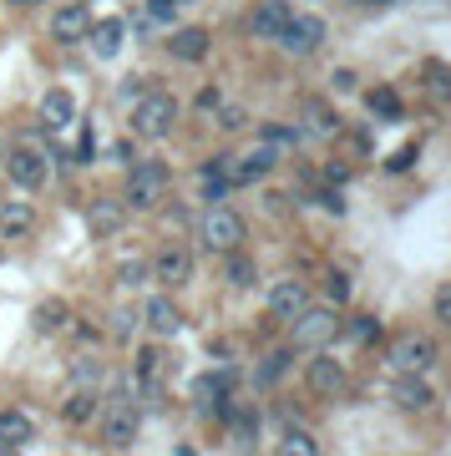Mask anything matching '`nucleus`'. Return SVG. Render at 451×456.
<instances>
[{
	"label": "nucleus",
	"mask_w": 451,
	"mask_h": 456,
	"mask_svg": "<svg viewBox=\"0 0 451 456\" xmlns=\"http://www.w3.org/2000/svg\"><path fill=\"white\" fill-rule=\"evenodd\" d=\"M168 183H173L168 163H158V158H143V163H132V167H127V183H122V203H127V208H152V203L168 193Z\"/></svg>",
	"instance_id": "obj_1"
},
{
	"label": "nucleus",
	"mask_w": 451,
	"mask_h": 456,
	"mask_svg": "<svg viewBox=\"0 0 451 456\" xmlns=\"http://www.w3.org/2000/svg\"><path fill=\"white\" fill-rule=\"evenodd\" d=\"M198 239L213 254H234L243 244V213L228 208V203H209V213L198 218Z\"/></svg>",
	"instance_id": "obj_2"
},
{
	"label": "nucleus",
	"mask_w": 451,
	"mask_h": 456,
	"mask_svg": "<svg viewBox=\"0 0 451 456\" xmlns=\"http://www.w3.org/2000/svg\"><path fill=\"white\" fill-rule=\"evenodd\" d=\"M177 122V97L173 92H147L132 102V132L137 137H168Z\"/></svg>",
	"instance_id": "obj_3"
},
{
	"label": "nucleus",
	"mask_w": 451,
	"mask_h": 456,
	"mask_svg": "<svg viewBox=\"0 0 451 456\" xmlns=\"http://www.w3.org/2000/svg\"><path fill=\"white\" fill-rule=\"evenodd\" d=\"M5 178L16 183L20 193H36V188H46L51 178V163H46V152H36V147H5Z\"/></svg>",
	"instance_id": "obj_4"
},
{
	"label": "nucleus",
	"mask_w": 451,
	"mask_h": 456,
	"mask_svg": "<svg viewBox=\"0 0 451 456\" xmlns=\"http://www.w3.org/2000/svg\"><path fill=\"white\" fill-rule=\"evenodd\" d=\"M275 41L284 46V56H315V51H320V41H324V20L320 16H299V11H294Z\"/></svg>",
	"instance_id": "obj_5"
},
{
	"label": "nucleus",
	"mask_w": 451,
	"mask_h": 456,
	"mask_svg": "<svg viewBox=\"0 0 451 456\" xmlns=\"http://www.w3.org/2000/svg\"><path fill=\"white\" fill-rule=\"evenodd\" d=\"M335 335H340L335 310H315V305H309V310L290 325V345H299V350H320V345L335 340Z\"/></svg>",
	"instance_id": "obj_6"
},
{
	"label": "nucleus",
	"mask_w": 451,
	"mask_h": 456,
	"mask_svg": "<svg viewBox=\"0 0 451 456\" xmlns=\"http://www.w3.org/2000/svg\"><path fill=\"white\" fill-rule=\"evenodd\" d=\"M431 360H436V340H431V335H401V340H390V370H396V375L431 370Z\"/></svg>",
	"instance_id": "obj_7"
},
{
	"label": "nucleus",
	"mask_w": 451,
	"mask_h": 456,
	"mask_svg": "<svg viewBox=\"0 0 451 456\" xmlns=\"http://www.w3.org/2000/svg\"><path fill=\"white\" fill-rule=\"evenodd\" d=\"M132 218V208L122 203V198H92L86 203V233L92 239H112V233H122Z\"/></svg>",
	"instance_id": "obj_8"
},
{
	"label": "nucleus",
	"mask_w": 451,
	"mask_h": 456,
	"mask_svg": "<svg viewBox=\"0 0 451 456\" xmlns=\"http://www.w3.org/2000/svg\"><path fill=\"white\" fill-rule=\"evenodd\" d=\"M86 31H92V5H86V0H71V5H62V11L51 16V41H62V46L86 41Z\"/></svg>",
	"instance_id": "obj_9"
},
{
	"label": "nucleus",
	"mask_w": 451,
	"mask_h": 456,
	"mask_svg": "<svg viewBox=\"0 0 451 456\" xmlns=\"http://www.w3.org/2000/svg\"><path fill=\"white\" fill-rule=\"evenodd\" d=\"M305 310H309V289L299 284V279H279L275 289H269V314H275V320L294 325Z\"/></svg>",
	"instance_id": "obj_10"
},
{
	"label": "nucleus",
	"mask_w": 451,
	"mask_h": 456,
	"mask_svg": "<svg viewBox=\"0 0 451 456\" xmlns=\"http://www.w3.org/2000/svg\"><path fill=\"white\" fill-rule=\"evenodd\" d=\"M132 436H137V406H132L127 395H117L112 411L102 416V441L107 446H132Z\"/></svg>",
	"instance_id": "obj_11"
},
{
	"label": "nucleus",
	"mask_w": 451,
	"mask_h": 456,
	"mask_svg": "<svg viewBox=\"0 0 451 456\" xmlns=\"http://www.w3.org/2000/svg\"><path fill=\"white\" fill-rule=\"evenodd\" d=\"M122 41H127V20L122 16H102V20H92V31H86V46H92L97 61H112L117 51H122Z\"/></svg>",
	"instance_id": "obj_12"
},
{
	"label": "nucleus",
	"mask_w": 451,
	"mask_h": 456,
	"mask_svg": "<svg viewBox=\"0 0 451 456\" xmlns=\"http://www.w3.org/2000/svg\"><path fill=\"white\" fill-rule=\"evenodd\" d=\"M305 380L315 395H345V365L335 355H315L305 365Z\"/></svg>",
	"instance_id": "obj_13"
},
{
	"label": "nucleus",
	"mask_w": 451,
	"mask_h": 456,
	"mask_svg": "<svg viewBox=\"0 0 451 456\" xmlns=\"http://www.w3.org/2000/svg\"><path fill=\"white\" fill-rule=\"evenodd\" d=\"M234 386H239V375L228 370H209V375H198L193 380V406L198 411H213L218 406V401H228V395H234Z\"/></svg>",
	"instance_id": "obj_14"
},
{
	"label": "nucleus",
	"mask_w": 451,
	"mask_h": 456,
	"mask_svg": "<svg viewBox=\"0 0 451 456\" xmlns=\"http://www.w3.org/2000/svg\"><path fill=\"white\" fill-rule=\"evenodd\" d=\"M390 401L401 411H426L436 401V391H431V380H426V370H416V375H396V386H390Z\"/></svg>",
	"instance_id": "obj_15"
},
{
	"label": "nucleus",
	"mask_w": 451,
	"mask_h": 456,
	"mask_svg": "<svg viewBox=\"0 0 451 456\" xmlns=\"http://www.w3.org/2000/svg\"><path fill=\"white\" fill-rule=\"evenodd\" d=\"M290 16H294L290 0H264V5H254V11L243 16V26H249L254 36H269V41H275V36L284 31V20H290Z\"/></svg>",
	"instance_id": "obj_16"
},
{
	"label": "nucleus",
	"mask_w": 451,
	"mask_h": 456,
	"mask_svg": "<svg viewBox=\"0 0 451 456\" xmlns=\"http://www.w3.org/2000/svg\"><path fill=\"white\" fill-rule=\"evenodd\" d=\"M209 51H213V36L203 26H183V31L168 36V56H177V61H188V66L203 61Z\"/></svg>",
	"instance_id": "obj_17"
},
{
	"label": "nucleus",
	"mask_w": 451,
	"mask_h": 456,
	"mask_svg": "<svg viewBox=\"0 0 451 456\" xmlns=\"http://www.w3.org/2000/svg\"><path fill=\"white\" fill-rule=\"evenodd\" d=\"M147 269H152L168 289H177V284H188V274H193V259H188V248H158Z\"/></svg>",
	"instance_id": "obj_18"
},
{
	"label": "nucleus",
	"mask_w": 451,
	"mask_h": 456,
	"mask_svg": "<svg viewBox=\"0 0 451 456\" xmlns=\"http://www.w3.org/2000/svg\"><path fill=\"white\" fill-rule=\"evenodd\" d=\"M228 188H234V163L228 158H213V163L198 167V193L209 198V203H224Z\"/></svg>",
	"instance_id": "obj_19"
},
{
	"label": "nucleus",
	"mask_w": 451,
	"mask_h": 456,
	"mask_svg": "<svg viewBox=\"0 0 451 456\" xmlns=\"http://www.w3.org/2000/svg\"><path fill=\"white\" fill-rule=\"evenodd\" d=\"M275 147H264L258 142L254 152H243L239 163H234V188H249V183H258V178H269V173H275Z\"/></svg>",
	"instance_id": "obj_20"
},
{
	"label": "nucleus",
	"mask_w": 451,
	"mask_h": 456,
	"mask_svg": "<svg viewBox=\"0 0 451 456\" xmlns=\"http://www.w3.org/2000/svg\"><path fill=\"white\" fill-rule=\"evenodd\" d=\"M102 416V401H97V391H71L62 401V421L71 426V431H81V426H92Z\"/></svg>",
	"instance_id": "obj_21"
},
{
	"label": "nucleus",
	"mask_w": 451,
	"mask_h": 456,
	"mask_svg": "<svg viewBox=\"0 0 451 456\" xmlns=\"http://www.w3.org/2000/svg\"><path fill=\"white\" fill-rule=\"evenodd\" d=\"M147 325H152V335H162V340H173L177 335L183 314H177L173 294H152V299H147Z\"/></svg>",
	"instance_id": "obj_22"
},
{
	"label": "nucleus",
	"mask_w": 451,
	"mask_h": 456,
	"mask_svg": "<svg viewBox=\"0 0 451 456\" xmlns=\"http://www.w3.org/2000/svg\"><path fill=\"white\" fill-rule=\"evenodd\" d=\"M71 117H77V97H71L66 86H51L46 97H41V122H46L51 132H62Z\"/></svg>",
	"instance_id": "obj_23"
},
{
	"label": "nucleus",
	"mask_w": 451,
	"mask_h": 456,
	"mask_svg": "<svg viewBox=\"0 0 451 456\" xmlns=\"http://www.w3.org/2000/svg\"><path fill=\"white\" fill-rule=\"evenodd\" d=\"M31 228H36V208H31V203H11V198L0 203V233H5V239H26Z\"/></svg>",
	"instance_id": "obj_24"
},
{
	"label": "nucleus",
	"mask_w": 451,
	"mask_h": 456,
	"mask_svg": "<svg viewBox=\"0 0 451 456\" xmlns=\"http://www.w3.org/2000/svg\"><path fill=\"white\" fill-rule=\"evenodd\" d=\"M36 436V426H31V416L26 411H0V446H26V441Z\"/></svg>",
	"instance_id": "obj_25"
},
{
	"label": "nucleus",
	"mask_w": 451,
	"mask_h": 456,
	"mask_svg": "<svg viewBox=\"0 0 451 456\" xmlns=\"http://www.w3.org/2000/svg\"><path fill=\"white\" fill-rule=\"evenodd\" d=\"M66 370H71V386H77V391H97L102 375H107V365H102L97 355H86V350H81V355H71Z\"/></svg>",
	"instance_id": "obj_26"
},
{
	"label": "nucleus",
	"mask_w": 451,
	"mask_h": 456,
	"mask_svg": "<svg viewBox=\"0 0 451 456\" xmlns=\"http://www.w3.org/2000/svg\"><path fill=\"white\" fill-rule=\"evenodd\" d=\"M365 107H371L381 122H401L406 117V102L396 97V86H371V92H365Z\"/></svg>",
	"instance_id": "obj_27"
},
{
	"label": "nucleus",
	"mask_w": 451,
	"mask_h": 456,
	"mask_svg": "<svg viewBox=\"0 0 451 456\" xmlns=\"http://www.w3.org/2000/svg\"><path fill=\"white\" fill-rule=\"evenodd\" d=\"M162 365H168V350H162V345H143V350H137V375H132V380L152 391L158 375H162Z\"/></svg>",
	"instance_id": "obj_28"
},
{
	"label": "nucleus",
	"mask_w": 451,
	"mask_h": 456,
	"mask_svg": "<svg viewBox=\"0 0 451 456\" xmlns=\"http://www.w3.org/2000/svg\"><path fill=\"white\" fill-rule=\"evenodd\" d=\"M421 82H426V97L451 102V66L441 61V56H431V61L421 66Z\"/></svg>",
	"instance_id": "obj_29"
},
{
	"label": "nucleus",
	"mask_w": 451,
	"mask_h": 456,
	"mask_svg": "<svg viewBox=\"0 0 451 456\" xmlns=\"http://www.w3.org/2000/svg\"><path fill=\"white\" fill-rule=\"evenodd\" d=\"M71 320V310H66V299H46V305H36V314H31V330L36 335H56V330Z\"/></svg>",
	"instance_id": "obj_30"
},
{
	"label": "nucleus",
	"mask_w": 451,
	"mask_h": 456,
	"mask_svg": "<svg viewBox=\"0 0 451 456\" xmlns=\"http://www.w3.org/2000/svg\"><path fill=\"white\" fill-rule=\"evenodd\" d=\"M305 127L315 132V137H335V132H340V117L330 112L320 97H305Z\"/></svg>",
	"instance_id": "obj_31"
},
{
	"label": "nucleus",
	"mask_w": 451,
	"mask_h": 456,
	"mask_svg": "<svg viewBox=\"0 0 451 456\" xmlns=\"http://www.w3.org/2000/svg\"><path fill=\"white\" fill-rule=\"evenodd\" d=\"M381 335H386L381 314H355V320H345V340H355V345H375Z\"/></svg>",
	"instance_id": "obj_32"
},
{
	"label": "nucleus",
	"mask_w": 451,
	"mask_h": 456,
	"mask_svg": "<svg viewBox=\"0 0 451 456\" xmlns=\"http://www.w3.org/2000/svg\"><path fill=\"white\" fill-rule=\"evenodd\" d=\"M299 137H305V127H284V122H264V127H258V142L275 147V152H284V147H299Z\"/></svg>",
	"instance_id": "obj_33"
},
{
	"label": "nucleus",
	"mask_w": 451,
	"mask_h": 456,
	"mask_svg": "<svg viewBox=\"0 0 451 456\" xmlns=\"http://www.w3.org/2000/svg\"><path fill=\"white\" fill-rule=\"evenodd\" d=\"M228 284H239V289H254L258 284V264L249 254H239V248L228 254Z\"/></svg>",
	"instance_id": "obj_34"
},
{
	"label": "nucleus",
	"mask_w": 451,
	"mask_h": 456,
	"mask_svg": "<svg viewBox=\"0 0 451 456\" xmlns=\"http://www.w3.org/2000/svg\"><path fill=\"white\" fill-rule=\"evenodd\" d=\"M275 456H320V441L309 436V431H284Z\"/></svg>",
	"instance_id": "obj_35"
},
{
	"label": "nucleus",
	"mask_w": 451,
	"mask_h": 456,
	"mask_svg": "<svg viewBox=\"0 0 451 456\" xmlns=\"http://www.w3.org/2000/svg\"><path fill=\"white\" fill-rule=\"evenodd\" d=\"M132 335H137V310H127V305H117V310H112V340L132 345Z\"/></svg>",
	"instance_id": "obj_36"
},
{
	"label": "nucleus",
	"mask_w": 451,
	"mask_h": 456,
	"mask_svg": "<svg viewBox=\"0 0 451 456\" xmlns=\"http://www.w3.org/2000/svg\"><path fill=\"white\" fill-rule=\"evenodd\" d=\"M193 0H147V20H173L177 11H188Z\"/></svg>",
	"instance_id": "obj_37"
},
{
	"label": "nucleus",
	"mask_w": 451,
	"mask_h": 456,
	"mask_svg": "<svg viewBox=\"0 0 451 456\" xmlns=\"http://www.w3.org/2000/svg\"><path fill=\"white\" fill-rule=\"evenodd\" d=\"M284 365H290V355H269L264 365H258V386H279V375H284Z\"/></svg>",
	"instance_id": "obj_38"
},
{
	"label": "nucleus",
	"mask_w": 451,
	"mask_h": 456,
	"mask_svg": "<svg viewBox=\"0 0 451 456\" xmlns=\"http://www.w3.org/2000/svg\"><path fill=\"white\" fill-rule=\"evenodd\" d=\"M324 289H330V299H350V274H345V269H330V279H324Z\"/></svg>",
	"instance_id": "obj_39"
},
{
	"label": "nucleus",
	"mask_w": 451,
	"mask_h": 456,
	"mask_svg": "<svg viewBox=\"0 0 451 456\" xmlns=\"http://www.w3.org/2000/svg\"><path fill=\"white\" fill-rule=\"evenodd\" d=\"M431 310H436V320H441V325H451V284H441V289H436Z\"/></svg>",
	"instance_id": "obj_40"
},
{
	"label": "nucleus",
	"mask_w": 451,
	"mask_h": 456,
	"mask_svg": "<svg viewBox=\"0 0 451 456\" xmlns=\"http://www.w3.org/2000/svg\"><path fill=\"white\" fill-rule=\"evenodd\" d=\"M416 152H421V147L416 142H411V147H401V152H396V158H390V173H406V167H411V163H416Z\"/></svg>",
	"instance_id": "obj_41"
},
{
	"label": "nucleus",
	"mask_w": 451,
	"mask_h": 456,
	"mask_svg": "<svg viewBox=\"0 0 451 456\" xmlns=\"http://www.w3.org/2000/svg\"><path fill=\"white\" fill-rule=\"evenodd\" d=\"M92 152H97V132H92V122H86V127H81V142H77V158L86 163Z\"/></svg>",
	"instance_id": "obj_42"
},
{
	"label": "nucleus",
	"mask_w": 451,
	"mask_h": 456,
	"mask_svg": "<svg viewBox=\"0 0 451 456\" xmlns=\"http://www.w3.org/2000/svg\"><path fill=\"white\" fill-rule=\"evenodd\" d=\"M198 107H203V112H218V107H224V92H218V86H203V92H198Z\"/></svg>",
	"instance_id": "obj_43"
},
{
	"label": "nucleus",
	"mask_w": 451,
	"mask_h": 456,
	"mask_svg": "<svg viewBox=\"0 0 451 456\" xmlns=\"http://www.w3.org/2000/svg\"><path fill=\"white\" fill-rule=\"evenodd\" d=\"M143 274H147V264H122V269H117V279H122V284H137Z\"/></svg>",
	"instance_id": "obj_44"
},
{
	"label": "nucleus",
	"mask_w": 451,
	"mask_h": 456,
	"mask_svg": "<svg viewBox=\"0 0 451 456\" xmlns=\"http://www.w3.org/2000/svg\"><path fill=\"white\" fill-rule=\"evenodd\" d=\"M345 178H350V173H345V167H340V163H330V167H324V183H330V188H340V183H345Z\"/></svg>",
	"instance_id": "obj_45"
},
{
	"label": "nucleus",
	"mask_w": 451,
	"mask_h": 456,
	"mask_svg": "<svg viewBox=\"0 0 451 456\" xmlns=\"http://www.w3.org/2000/svg\"><path fill=\"white\" fill-rule=\"evenodd\" d=\"M122 97H127V107H132V102L143 97V82H122Z\"/></svg>",
	"instance_id": "obj_46"
},
{
	"label": "nucleus",
	"mask_w": 451,
	"mask_h": 456,
	"mask_svg": "<svg viewBox=\"0 0 451 456\" xmlns=\"http://www.w3.org/2000/svg\"><path fill=\"white\" fill-rule=\"evenodd\" d=\"M11 5H20V11H31V5H41V0H11Z\"/></svg>",
	"instance_id": "obj_47"
},
{
	"label": "nucleus",
	"mask_w": 451,
	"mask_h": 456,
	"mask_svg": "<svg viewBox=\"0 0 451 456\" xmlns=\"http://www.w3.org/2000/svg\"><path fill=\"white\" fill-rule=\"evenodd\" d=\"M0 456H16V446H0Z\"/></svg>",
	"instance_id": "obj_48"
},
{
	"label": "nucleus",
	"mask_w": 451,
	"mask_h": 456,
	"mask_svg": "<svg viewBox=\"0 0 451 456\" xmlns=\"http://www.w3.org/2000/svg\"><path fill=\"white\" fill-rule=\"evenodd\" d=\"M0 158H5V142H0Z\"/></svg>",
	"instance_id": "obj_49"
},
{
	"label": "nucleus",
	"mask_w": 451,
	"mask_h": 456,
	"mask_svg": "<svg viewBox=\"0 0 451 456\" xmlns=\"http://www.w3.org/2000/svg\"><path fill=\"white\" fill-rule=\"evenodd\" d=\"M360 5H375V0H360Z\"/></svg>",
	"instance_id": "obj_50"
}]
</instances>
